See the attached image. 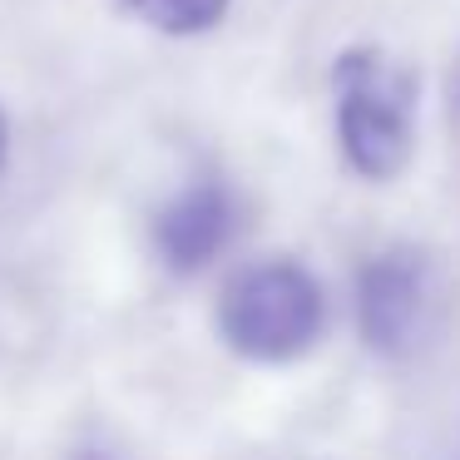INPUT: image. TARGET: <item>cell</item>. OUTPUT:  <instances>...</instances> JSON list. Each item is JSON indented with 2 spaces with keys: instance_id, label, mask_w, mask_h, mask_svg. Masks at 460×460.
<instances>
[{
  "instance_id": "obj_7",
  "label": "cell",
  "mask_w": 460,
  "mask_h": 460,
  "mask_svg": "<svg viewBox=\"0 0 460 460\" xmlns=\"http://www.w3.org/2000/svg\"><path fill=\"white\" fill-rule=\"evenodd\" d=\"M80 460H104V456H94V450H90V456H80Z\"/></svg>"
},
{
  "instance_id": "obj_1",
  "label": "cell",
  "mask_w": 460,
  "mask_h": 460,
  "mask_svg": "<svg viewBox=\"0 0 460 460\" xmlns=\"http://www.w3.org/2000/svg\"><path fill=\"white\" fill-rule=\"evenodd\" d=\"M337 84V144L361 179H391L416 144V80L391 55L357 45L332 70Z\"/></svg>"
},
{
  "instance_id": "obj_6",
  "label": "cell",
  "mask_w": 460,
  "mask_h": 460,
  "mask_svg": "<svg viewBox=\"0 0 460 460\" xmlns=\"http://www.w3.org/2000/svg\"><path fill=\"white\" fill-rule=\"evenodd\" d=\"M5 159H11V119L0 110V169H5Z\"/></svg>"
},
{
  "instance_id": "obj_4",
  "label": "cell",
  "mask_w": 460,
  "mask_h": 460,
  "mask_svg": "<svg viewBox=\"0 0 460 460\" xmlns=\"http://www.w3.org/2000/svg\"><path fill=\"white\" fill-rule=\"evenodd\" d=\"M238 233V203L218 179H199L179 189L154 218V252L169 272H203Z\"/></svg>"
},
{
  "instance_id": "obj_3",
  "label": "cell",
  "mask_w": 460,
  "mask_h": 460,
  "mask_svg": "<svg viewBox=\"0 0 460 460\" xmlns=\"http://www.w3.org/2000/svg\"><path fill=\"white\" fill-rule=\"evenodd\" d=\"M436 317V278L430 262L411 248H386L357 278V322L371 351L406 357L430 332Z\"/></svg>"
},
{
  "instance_id": "obj_2",
  "label": "cell",
  "mask_w": 460,
  "mask_h": 460,
  "mask_svg": "<svg viewBox=\"0 0 460 460\" xmlns=\"http://www.w3.org/2000/svg\"><path fill=\"white\" fill-rule=\"evenodd\" d=\"M327 302L307 268L297 262H252L223 288L218 332L238 357L292 361L317 341Z\"/></svg>"
},
{
  "instance_id": "obj_5",
  "label": "cell",
  "mask_w": 460,
  "mask_h": 460,
  "mask_svg": "<svg viewBox=\"0 0 460 460\" xmlns=\"http://www.w3.org/2000/svg\"><path fill=\"white\" fill-rule=\"evenodd\" d=\"M129 21L149 25L159 35L189 40V35H208L213 25L228 15V0H114Z\"/></svg>"
}]
</instances>
